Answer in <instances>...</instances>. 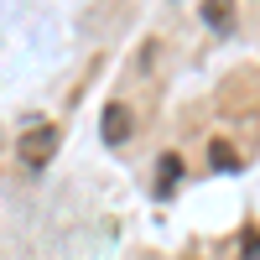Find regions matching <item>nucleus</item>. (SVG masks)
<instances>
[{"label":"nucleus","mask_w":260,"mask_h":260,"mask_svg":"<svg viewBox=\"0 0 260 260\" xmlns=\"http://www.w3.org/2000/svg\"><path fill=\"white\" fill-rule=\"evenodd\" d=\"M156 172H161V177H156V198H167V192H172V182L182 177V156H172V151H167V156L156 161Z\"/></svg>","instance_id":"7ed1b4c3"},{"label":"nucleus","mask_w":260,"mask_h":260,"mask_svg":"<svg viewBox=\"0 0 260 260\" xmlns=\"http://www.w3.org/2000/svg\"><path fill=\"white\" fill-rule=\"evenodd\" d=\"M203 21H208V26H219V31H224L229 21H234V11H229V6H219V0H208V6H203Z\"/></svg>","instance_id":"39448f33"},{"label":"nucleus","mask_w":260,"mask_h":260,"mask_svg":"<svg viewBox=\"0 0 260 260\" xmlns=\"http://www.w3.org/2000/svg\"><path fill=\"white\" fill-rule=\"evenodd\" d=\"M52 151H57V125H31V130L16 136V156H21V167H31V172L47 167Z\"/></svg>","instance_id":"f257e3e1"},{"label":"nucleus","mask_w":260,"mask_h":260,"mask_svg":"<svg viewBox=\"0 0 260 260\" xmlns=\"http://www.w3.org/2000/svg\"><path fill=\"white\" fill-rule=\"evenodd\" d=\"M99 130H104V141L110 146H120L125 136H130V104H104V120H99Z\"/></svg>","instance_id":"f03ea898"},{"label":"nucleus","mask_w":260,"mask_h":260,"mask_svg":"<svg viewBox=\"0 0 260 260\" xmlns=\"http://www.w3.org/2000/svg\"><path fill=\"white\" fill-rule=\"evenodd\" d=\"M208 161L219 167V172H234V167H240V156H234L229 141H213V146H208Z\"/></svg>","instance_id":"20e7f679"}]
</instances>
